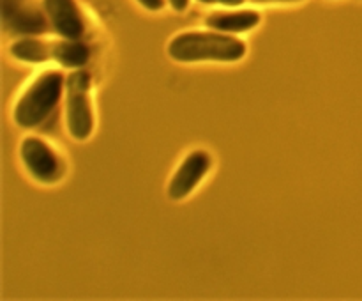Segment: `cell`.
Segmentation results:
<instances>
[{
    "mask_svg": "<svg viewBox=\"0 0 362 301\" xmlns=\"http://www.w3.org/2000/svg\"><path fill=\"white\" fill-rule=\"evenodd\" d=\"M168 55L175 62H237L246 55V45L240 39L216 32H186L172 39Z\"/></svg>",
    "mask_w": 362,
    "mask_h": 301,
    "instance_id": "1",
    "label": "cell"
},
{
    "mask_svg": "<svg viewBox=\"0 0 362 301\" xmlns=\"http://www.w3.org/2000/svg\"><path fill=\"white\" fill-rule=\"evenodd\" d=\"M64 76L60 71H46L28 87L16 103L14 123L20 127H35L48 119L59 105L64 89Z\"/></svg>",
    "mask_w": 362,
    "mask_h": 301,
    "instance_id": "2",
    "label": "cell"
},
{
    "mask_svg": "<svg viewBox=\"0 0 362 301\" xmlns=\"http://www.w3.org/2000/svg\"><path fill=\"white\" fill-rule=\"evenodd\" d=\"M11 53L23 62H46L53 60L67 69H80L88 62L90 52L78 39H66L59 42H42L37 39H21L11 46Z\"/></svg>",
    "mask_w": 362,
    "mask_h": 301,
    "instance_id": "3",
    "label": "cell"
},
{
    "mask_svg": "<svg viewBox=\"0 0 362 301\" xmlns=\"http://www.w3.org/2000/svg\"><path fill=\"white\" fill-rule=\"evenodd\" d=\"M66 124L74 140H87L94 130L90 106V74L74 69L66 80Z\"/></svg>",
    "mask_w": 362,
    "mask_h": 301,
    "instance_id": "4",
    "label": "cell"
},
{
    "mask_svg": "<svg viewBox=\"0 0 362 301\" xmlns=\"http://www.w3.org/2000/svg\"><path fill=\"white\" fill-rule=\"evenodd\" d=\"M20 154L23 165L39 183H55L60 177L62 165H60L59 158L53 149L39 138H25L21 142Z\"/></svg>",
    "mask_w": 362,
    "mask_h": 301,
    "instance_id": "5",
    "label": "cell"
},
{
    "mask_svg": "<svg viewBox=\"0 0 362 301\" xmlns=\"http://www.w3.org/2000/svg\"><path fill=\"white\" fill-rule=\"evenodd\" d=\"M212 165L211 156L205 151H193L177 169L175 176L168 184V197L172 200H182L198 186Z\"/></svg>",
    "mask_w": 362,
    "mask_h": 301,
    "instance_id": "6",
    "label": "cell"
},
{
    "mask_svg": "<svg viewBox=\"0 0 362 301\" xmlns=\"http://www.w3.org/2000/svg\"><path fill=\"white\" fill-rule=\"evenodd\" d=\"M45 9L57 34L66 39H80L83 35V18L74 0H45Z\"/></svg>",
    "mask_w": 362,
    "mask_h": 301,
    "instance_id": "7",
    "label": "cell"
},
{
    "mask_svg": "<svg viewBox=\"0 0 362 301\" xmlns=\"http://www.w3.org/2000/svg\"><path fill=\"white\" fill-rule=\"evenodd\" d=\"M4 20L16 34H41L46 30V21L41 13L35 9L20 7L14 0L13 6L9 0H4Z\"/></svg>",
    "mask_w": 362,
    "mask_h": 301,
    "instance_id": "8",
    "label": "cell"
},
{
    "mask_svg": "<svg viewBox=\"0 0 362 301\" xmlns=\"http://www.w3.org/2000/svg\"><path fill=\"white\" fill-rule=\"evenodd\" d=\"M260 23V14L255 11L243 13H219L207 18V25L219 32H246Z\"/></svg>",
    "mask_w": 362,
    "mask_h": 301,
    "instance_id": "9",
    "label": "cell"
},
{
    "mask_svg": "<svg viewBox=\"0 0 362 301\" xmlns=\"http://www.w3.org/2000/svg\"><path fill=\"white\" fill-rule=\"evenodd\" d=\"M138 2H140L144 7H147L148 11H159L163 9V6H165L163 0H138Z\"/></svg>",
    "mask_w": 362,
    "mask_h": 301,
    "instance_id": "10",
    "label": "cell"
},
{
    "mask_svg": "<svg viewBox=\"0 0 362 301\" xmlns=\"http://www.w3.org/2000/svg\"><path fill=\"white\" fill-rule=\"evenodd\" d=\"M204 4H223V6H240L244 0H200Z\"/></svg>",
    "mask_w": 362,
    "mask_h": 301,
    "instance_id": "11",
    "label": "cell"
},
{
    "mask_svg": "<svg viewBox=\"0 0 362 301\" xmlns=\"http://www.w3.org/2000/svg\"><path fill=\"white\" fill-rule=\"evenodd\" d=\"M187 2H189V0H170V4H172V7L175 11H184V9H186Z\"/></svg>",
    "mask_w": 362,
    "mask_h": 301,
    "instance_id": "12",
    "label": "cell"
},
{
    "mask_svg": "<svg viewBox=\"0 0 362 301\" xmlns=\"http://www.w3.org/2000/svg\"><path fill=\"white\" fill-rule=\"evenodd\" d=\"M255 2H293V0H255Z\"/></svg>",
    "mask_w": 362,
    "mask_h": 301,
    "instance_id": "13",
    "label": "cell"
}]
</instances>
